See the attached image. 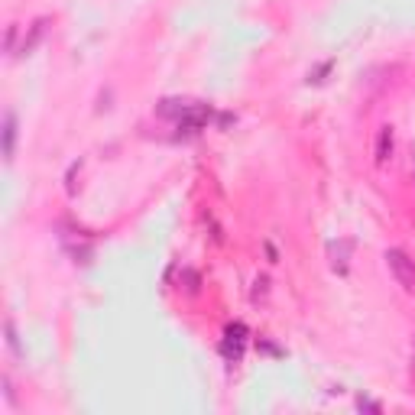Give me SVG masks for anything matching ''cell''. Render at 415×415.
Wrapping results in <instances>:
<instances>
[{"label": "cell", "mask_w": 415, "mask_h": 415, "mask_svg": "<svg viewBox=\"0 0 415 415\" xmlns=\"http://www.w3.org/2000/svg\"><path fill=\"white\" fill-rule=\"evenodd\" d=\"M49 16H39V20H33V26H30V33L23 36V42H20V55H30L33 49L42 42V36H46V30H49Z\"/></svg>", "instance_id": "8992f818"}, {"label": "cell", "mask_w": 415, "mask_h": 415, "mask_svg": "<svg viewBox=\"0 0 415 415\" xmlns=\"http://www.w3.org/2000/svg\"><path fill=\"white\" fill-rule=\"evenodd\" d=\"M4 341H7V347H10V354L13 357H23V347H20V338H16V328H13V322H4Z\"/></svg>", "instance_id": "ba28073f"}, {"label": "cell", "mask_w": 415, "mask_h": 415, "mask_svg": "<svg viewBox=\"0 0 415 415\" xmlns=\"http://www.w3.org/2000/svg\"><path fill=\"white\" fill-rule=\"evenodd\" d=\"M234 120H237L234 114H217V127H231Z\"/></svg>", "instance_id": "9a60e30c"}, {"label": "cell", "mask_w": 415, "mask_h": 415, "mask_svg": "<svg viewBox=\"0 0 415 415\" xmlns=\"http://www.w3.org/2000/svg\"><path fill=\"white\" fill-rule=\"evenodd\" d=\"M13 46H16V26L10 23L7 26V36H4V52H13Z\"/></svg>", "instance_id": "4fadbf2b"}, {"label": "cell", "mask_w": 415, "mask_h": 415, "mask_svg": "<svg viewBox=\"0 0 415 415\" xmlns=\"http://www.w3.org/2000/svg\"><path fill=\"white\" fill-rule=\"evenodd\" d=\"M357 409H360V412H373V415H380L383 412V406H380V402H373V399H357Z\"/></svg>", "instance_id": "7c38bea8"}, {"label": "cell", "mask_w": 415, "mask_h": 415, "mask_svg": "<svg viewBox=\"0 0 415 415\" xmlns=\"http://www.w3.org/2000/svg\"><path fill=\"white\" fill-rule=\"evenodd\" d=\"M386 266H390L392 279L406 289V292H415V260L406 254V250H399V246H392V250H386Z\"/></svg>", "instance_id": "6da1fadb"}, {"label": "cell", "mask_w": 415, "mask_h": 415, "mask_svg": "<svg viewBox=\"0 0 415 415\" xmlns=\"http://www.w3.org/2000/svg\"><path fill=\"white\" fill-rule=\"evenodd\" d=\"M182 285H185V292H188V295H198L201 276L195 273V269H182Z\"/></svg>", "instance_id": "30bf717a"}, {"label": "cell", "mask_w": 415, "mask_h": 415, "mask_svg": "<svg viewBox=\"0 0 415 415\" xmlns=\"http://www.w3.org/2000/svg\"><path fill=\"white\" fill-rule=\"evenodd\" d=\"M392 127L386 123V127H380V133H377V147H373V159H377V166H383L386 159L392 156Z\"/></svg>", "instance_id": "52a82bcc"}, {"label": "cell", "mask_w": 415, "mask_h": 415, "mask_svg": "<svg viewBox=\"0 0 415 415\" xmlns=\"http://www.w3.org/2000/svg\"><path fill=\"white\" fill-rule=\"evenodd\" d=\"M331 69H334V62H322V65H315V69H312V72H308V78H305V81H308V85H322V81H324V78H328L331 75Z\"/></svg>", "instance_id": "9c48e42d"}, {"label": "cell", "mask_w": 415, "mask_h": 415, "mask_svg": "<svg viewBox=\"0 0 415 415\" xmlns=\"http://www.w3.org/2000/svg\"><path fill=\"white\" fill-rule=\"evenodd\" d=\"M260 351H266V354H273V357H279V354H283V351H279V347H273L269 341H260Z\"/></svg>", "instance_id": "5bb4252c"}, {"label": "cell", "mask_w": 415, "mask_h": 415, "mask_svg": "<svg viewBox=\"0 0 415 415\" xmlns=\"http://www.w3.org/2000/svg\"><path fill=\"white\" fill-rule=\"evenodd\" d=\"M351 250H354V244H351V240H331V244H328V263H331V269H334V273H341V276L347 273Z\"/></svg>", "instance_id": "277c9868"}, {"label": "cell", "mask_w": 415, "mask_h": 415, "mask_svg": "<svg viewBox=\"0 0 415 415\" xmlns=\"http://www.w3.org/2000/svg\"><path fill=\"white\" fill-rule=\"evenodd\" d=\"M192 108H195V101H188V98H162L156 104V114L166 117V120H182Z\"/></svg>", "instance_id": "5b68a950"}, {"label": "cell", "mask_w": 415, "mask_h": 415, "mask_svg": "<svg viewBox=\"0 0 415 415\" xmlns=\"http://www.w3.org/2000/svg\"><path fill=\"white\" fill-rule=\"evenodd\" d=\"M269 292V276H256L254 279V302H260Z\"/></svg>", "instance_id": "8fae6325"}, {"label": "cell", "mask_w": 415, "mask_h": 415, "mask_svg": "<svg viewBox=\"0 0 415 415\" xmlns=\"http://www.w3.org/2000/svg\"><path fill=\"white\" fill-rule=\"evenodd\" d=\"M244 344H246V324L244 322L227 324L224 328V341H221V354L231 363H237L240 354H244Z\"/></svg>", "instance_id": "7a4b0ae2"}, {"label": "cell", "mask_w": 415, "mask_h": 415, "mask_svg": "<svg viewBox=\"0 0 415 415\" xmlns=\"http://www.w3.org/2000/svg\"><path fill=\"white\" fill-rule=\"evenodd\" d=\"M16 137H20V130H16V114L7 110V114H4V123H0V149H4V159L7 162H13V156H16Z\"/></svg>", "instance_id": "3957f363"}]
</instances>
